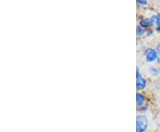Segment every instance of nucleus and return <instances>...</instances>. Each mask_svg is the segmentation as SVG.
<instances>
[{
  "mask_svg": "<svg viewBox=\"0 0 160 132\" xmlns=\"http://www.w3.org/2000/svg\"><path fill=\"white\" fill-rule=\"evenodd\" d=\"M149 126V121L146 116L138 115L136 118V130L137 132H145Z\"/></svg>",
  "mask_w": 160,
  "mask_h": 132,
  "instance_id": "obj_1",
  "label": "nucleus"
},
{
  "mask_svg": "<svg viewBox=\"0 0 160 132\" xmlns=\"http://www.w3.org/2000/svg\"><path fill=\"white\" fill-rule=\"evenodd\" d=\"M146 86H147V81L142 75L141 72H140V69L137 68V70H136V87H137V90H139V91L144 90Z\"/></svg>",
  "mask_w": 160,
  "mask_h": 132,
  "instance_id": "obj_2",
  "label": "nucleus"
},
{
  "mask_svg": "<svg viewBox=\"0 0 160 132\" xmlns=\"http://www.w3.org/2000/svg\"><path fill=\"white\" fill-rule=\"evenodd\" d=\"M145 59L147 62H154L158 59V52L157 50L149 48L145 51Z\"/></svg>",
  "mask_w": 160,
  "mask_h": 132,
  "instance_id": "obj_3",
  "label": "nucleus"
},
{
  "mask_svg": "<svg viewBox=\"0 0 160 132\" xmlns=\"http://www.w3.org/2000/svg\"><path fill=\"white\" fill-rule=\"evenodd\" d=\"M140 26L142 27L143 29H146V28H149L153 25H152V21H151L150 18H144L140 21Z\"/></svg>",
  "mask_w": 160,
  "mask_h": 132,
  "instance_id": "obj_4",
  "label": "nucleus"
},
{
  "mask_svg": "<svg viewBox=\"0 0 160 132\" xmlns=\"http://www.w3.org/2000/svg\"><path fill=\"white\" fill-rule=\"evenodd\" d=\"M136 102H137V106L139 107L144 106L145 97H144L143 94H142V93H137V94H136Z\"/></svg>",
  "mask_w": 160,
  "mask_h": 132,
  "instance_id": "obj_5",
  "label": "nucleus"
},
{
  "mask_svg": "<svg viewBox=\"0 0 160 132\" xmlns=\"http://www.w3.org/2000/svg\"><path fill=\"white\" fill-rule=\"evenodd\" d=\"M153 26H159L160 25V13L154 14L150 17Z\"/></svg>",
  "mask_w": 160,
  "mask_h": 132,
  "instance_id": "obj_6",
  "label": "nucleus"
},
{
  "mask_svg": "<svg viewBox=\"0 0 160 132\" xmlns=\"http://www.w3.org/2000/svg\"><path fill=\"white\" fill-rule=\"evenodd\" d=\"M146 33V30L145 29H143L142 27H141V26H137V28H136V34L139 36H141V35H142Z\"/></svg>",
  "mask_w": 160,
  "mask_h": 132,
  "instance_id": "obj_7",
  "label": "nucleus"
},
{
  "mask_svg": "<svg viewBox=\"0 0 160 132\" xmlns=\"http://www.w3.org/2000/svg\"><path fill=\"white\" fill-rule=\"evenodd\" d=\"M149 72H150L151 75H153V76H158V75H159V71L156 68H154V67L149 68Z\"/></svg>",
  "mask_w": 160,
  "mask_h": 132,
  "instance_id": "obj_8",
  "label": "nucleus"
},
{
  "mask_svg": "<svg viewBox=\"0 0 160 132\" xmlns=\"http://www.w3.org/2000/svg\"><path fill=\"white\" fill-rule=\"evenodd\" d=\"M156 50H157V52H158V59H157V61H158V63L160 65V45H158Z\"/></svg>",
  "mask_w": 160,
  "mask_h": 132,
  "instance_id": "obj_9",
  "label": "nucleus"
},
{
  "mask_svg": "<svg viewBox=\"0 0 160 132\" xmlns=\"http://www.w3.org/2000/svg\"><path fill=\"white\" fill-rule=\"evenodd\" d=\"M138 5L140 6H146L148 4V1L147 0H136Z\"/></svg>",
  "mask_w": 160,
  "mask_h": 132,
  "instance_id": "obj_10",
  "label": "nucleus"
},
{
  "mask_svg": "<svg viewBox=\"0 0 160 132\" xmlns=\"http://www.w3.org/2000/svg\"><path fill=\"white\" fill-rule=\"evenodd\" d=\"M157 29H158V31H159L160 32V25L158 26V28H157Z\"/></svg>",
  "mask_w": 160,
  "mask_h": 132,
  "instance_id": "obj_11",
  "label": "nucleus"
}]
</instances>
